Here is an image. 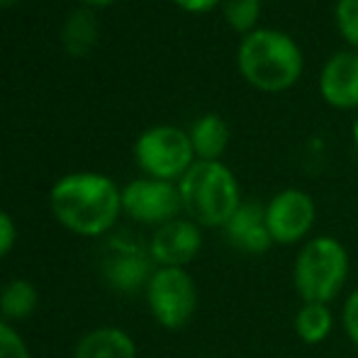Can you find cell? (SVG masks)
Here are the masks:
<instances>
[{
	"label": "cell",
	"mask_w": 358,
	"mask_h": 358,
	"mask_svg": "<svg viewBox=\"0 0 358 358\" xmlns=\"http://www.w3.org/2000/svg\"><path fill=\"white\" fill-rule=\"evenodd\" d=\"M190 144L200 161H220L229 144V127L217 115H203L190 129Z\"/></svg>",
	"instance_id": "5bb4252c"
},
{
	"label": "cell",
	"mask_w": 358,
	"mask_h": 358,
	"mask_svg": "<svg viewBox=\"0 0 358 358\" xmlns=\"http://www.w3.org/2000/svg\"><path fill=\"white\" fill-rule=\"evenodd\" d=\"M178 8L188 10V13H208V10H213L220 0H173Z\"/></svg>",
	"instance_id": "603a6c76"
},
{
	"label": "cell",
	"mask_w": 358,
	"mask_h": 358,
	"mask_svg": "<svg viewBox=\"0 0 358 358\" xmlns=\"http://www.w3.org/2000/svg\"><path fill=\"white\" fill-rule=\"evenodd\" d=\"M0 358H32L24 339L5 320H0Z\"/></svg>",
	"instance_id": "ffe728a7"
},
{
	"label": "cell",
	"mask_w": 358,
	"mask_h": 358,
	"mask_svg": "<svg viewBox=\"0 0 358 358\" xmlns=\"http://www.w3.org/2000/svg\"><path fill=\"white\" fill-rule=\"evenodd\" d=\"M334 329V315L331 307L324 302H302V307L295 315V331L305 344L315 346L329 339Z\"/></svg>",
	"instance_id": "2e32d148"
},
{
	"label": "cell",
	"mask_w": 358,
	"mask_h": 358,
	"mask_svg": "<svg viewBox=\"0 0 358 358\" xmlns=\"http://www.w3.org/2000/svg\"><path fill=\"white\" fill-rule=\"evenodd\" d=\"M134 159L149 178L173 183L176 178H183L195 164V151L190 144V134L171 124H159L146 129L137 139Z\"/></svg>",
	"instance_id": "5b68a950"
},
{
	"label": "cell",
	"mask_w": 358,
	"mask_h": 358,
	"mask_svg": "<svg viewBox=\"0 0 358 358\" xmlns=\"http://www.w3.org/2000/svg\"><path fill=\"white\" fill-rule=\"evenodd\" d=\"M320 90L331 108H358V49L334 54L324 64L320 76Z\"/></svg>",
	"instance_id": "7c38bea8"
},
{
	"label": "cell",
	"mask_w": 358,
	"mask_h": 358,
	"mask_svg": "<svg viewBox=\"0 0 358 358\" xmlns=\"http://www.w3.org/2000/svg\"><path fill=\"white\" fill-rule=\"evenodd\" d=\"M208 358H217V356H208Z\"/></svg>",
	"instance_id": "4316f807"
},
{
	"label": "cell",
	"mask_w": 358,
	"mask_h": 358,
	"mask_svg": "<svg viewBox=\"0 0 358 358\" xmlns=\"http://www.w3.org/2000/svg\"><path fill=\"white\" fill-rule=\"evenodd\" d=\"M100 271L105 283L113 290L137 292L149 285L156 264L149 254V246H142L139 241L120 234L105 244Z\"/></svg>",
	"instance_id": "52a82bcc"
},
{
	"label": "cell",
	"mask_w": 358,
	"mask_h": 358,
	"mask_svg": "<svg viewBox=\"0 0 358 358\" xmlns=\"http://www.w3.org/2000/svg\"><path fill=\"white\" fill-rule=\"evenodd\" d=\"M354 139H356V146H358V117H356V124H354Z\"/></svg>",
	"instance_id": "484cf974"
},
{
	"label": "cell",
	"mask_w": 358,
	"mask_h": 358,
	"mask_svg": "<svg viewBox=\"0 0 358 358\" xmlns=\"http://www.w3.org/2000/svg\"><path fill=\"white\" fill-rule=\"evenodd\" d=\"M15 241H17L15 220L5 213V210H0V259H5V256L15 249Z\"/></svg>",
	"instance_id": "7402d4cb"
},
{
	"label": "cell",
	"mask_w": 358,
	"mask_h": 358,
	"mask_svg": "<svg viewBox=\"0 0 358 358\" xmlns=\"http://www.w3.org/2000/svg\"><path fill=\"white\" fill-rule=\"evenodd\" d=\"M178 193L183 213L198 227H224L244 203L234 173L222 161H195Z\"/></svg>",
	"instance_id": "3957f363"
},
{
	"label": "cell",
	"mask_w": 358,
	"mask_h": 358,
	"mask_svg": "<svg viewBox=\"0 0 358 358\" xmlns=\"http://www.w3.org/2000/svg\"><path fill=\"white\" fill-rule=\"evenodd\" d=\"M261 15V0H224V20L234 32L251 34Z\"/></svg>",
	"instance_id": "ac0fdd59"
},
{
	"label": "cell",
	"mask_w": 358,
	"mask_h": 358,
	"mask_svg": "<svg viewBox=\"0 0 358 358\" xmlns=\"http://www.w3.org/2000/svg\"><path fill=\"white\" fill-rule=\"evenodd\" d=\"M98 42V22L88 10L71 13L64 24V47L71 57H85Z\"/></svg>",
	"instance_id": "e0dca14e"
},
{
	"label": "cell",
	"mask_w": 358,
	"mask_h": 358,
	"mask_svg": "<svg viewBox=\"0 0 358 358\" xmlns=\"http://www.w3.org/2000/svg\"><path fill=\"white\" fill-rule=\"evenodd\" d=\"M336 27L354 49H358V0L336 3Z\"/></svg>",
	"instance_id": "d6986e66"
},
{
	"label": "cell",
	"mask_w": 358,
	"mask_h": 358,
	"mask_svg": "<svg viewBox=\"0 0 358 358\" xmlns=\"http://www.w3.org/2000/svg\"><path fill=\"white\" fill-rule=\"evenodd\" d=\"M146 290L154 320L164 329H183L198 310V285L185 268H156Z\"/></svg>",
	"instance_id": "8992f818"
},
{
	"label": "cell",
	"mask_w": 358,
	"mask_h": 358,
	"mask_svg": "<svg viewBox=\"0 0 358 358\" xmlns=\"http://www.w3.org/2000/svg\"><path fill=\"white\" fill-rule=\"evenodd\" d=\"M39 305V292L27 278H13L0 290V315L5 322H24Z\"/></svg>",
	"instance_id": "9a60e30c"
},
{
	"label": "cell",
	"mask_w": 358,
	"mask_h": 358,
	"mask_svg": "<svg viewBox=\"0 0 358 358\" xmlns=\"http://www.w3.org/2000/svg\"><path fill=\"white\" fill-rule=\"evenodd\" d=\"M183 210L180 205L178 185L169 180L156 178H139L124 185L122 190V213L142 224H166L176 220Z\"/></svg>",
	"instance_id": "ba28073f"
},
{
	"label": "cell",
	"mask_w": 358,
	"mask_h": 358,
	"mask_svg": "<svg viewBox=\"0 0 358 358\" xmlns=\"http://www.w3.org/2000/svg\"><path fill=\"white\" fill-rule=\"evenodd\" d=\"M20 3V0H0V8H10V5Z\"/></svg>",
	"instance_id": "d4e9b609"
},
{
	"label": "cell",
	"mask_w": 358,
	"mask_h": 358,
	"mask_svg": "<svg viewBox=\"0 0 358 358\" xmlns=\"http://www.w3.org/2000/svg\"><path fill=\"white\" fill-rule=\"evenodd\" d=\"M203 249V234L193 220H171L156 227L149 241V254L156 268H185Z\"/></svg>",
	"instance_id": "30bf717a"
},
{
	"label": "cell",
	"mask_w": 358,
	"mask_h": 358,
	"mask_svg": "<svg viewBox=\"0 0 358 358\" xmlns=\"http://www.w3.org/2000/svg\"><path fill=\"white\" fill-rule=\"evenodd\" d=\"M59 224L78 236H103L122 213V190L100 173H71L57 180L49 193Z\"/></svg>",
	"instance_id": "6da1fadb"
},
{
	"label": "cell",
	"mask_w": 358,
	"mask_h": 358,
	"mask_svg": "<svg viewBox=\"0 0 358 358\" xmlns=\"http://www.w3.org/2000/svg\"><path fill=\"white\" fill-rule=\"evenodd\" d=\"M317 220V205L305 190L287 188L271 198L266 205V222L273 244H297L312 231Z\"/></svg>",
	"instance_id": "9c48e42d"
},
{
	"label": "cell",
	"mask_w": 358,
	"mask_h": 358,
	"mask_svg": "<svg viewBox=\"0 0 358 358\" xmlns=\"http://www.w3.org/2000/svg\"><path fill=\"white\" fill-rule=\"evenodd\" d=\"M83 3H88V5H110V3H115V0H83Z\"/></svg>",
	"instance_id": "cb8c5ba5"
},
{
	"label": "cell",
	"mask_w": 358,
	"mask_h": 358,
	"mask_svg": "<svg viewBox=\"0 0 358 358\" xmlns=\"http://www.w3.org/2000/svg\"><path fill=\"white\" fill-rule=\"evenodd\" d=\"M73 358H137V344L120 327H98L80 336Z\"/></svg>",
	"instance_id": "4fadbf2b"
},
{
	"label": "cell",
	"mask_w": 358,
	"mask_h": 358,
	"mask_svg": "<svg viewBox=\"0 0 358 358\" xmlns=\"http://www.w3.org/2000/svg\"><path fill=\"white\" fill-rule=\"evenodd\" d=\"M236 64L241 76L264 93H283L292 88L305 66L295 39L266 27H256L241 39Z\"/></svg>",
	"instance_id": "7a4b0ae2"
},
{
	"label": "cell",
	"mask_w": 358,
	"mask_h": 358,
	"mask_svg": "<svg viewBox=\"0 0 358 358\" xmlns=\"http://www.w3.org/2000/svg\"><path fill=\"white\" fill-rule=\"evenodd\" d=\"M341 324H344V331L351 339V344L358 346V290L346 297L344 310H341Z\"/></svg>",
	"instance_id": "44dd1931"
},
{
	"label": "cell",
	"mask_w": 358,
	"mask_h": 358,
	"mask_svg": "<svg viewBox=\"0 0 358 358\" xmlns=\"http://www.w3.org/2000/svg\"><path fill=\"white\" fill-rule=\"evenodd\" d=\"M222 229H224L231 249L246 256L266 254L273 246L268 222H266V208L259 203H241L239 210L231 215V220Z\"/></svg>",
	"instance_id": "8fae6325"
},
{
	"label": "cell",
	"mask_w": 358,
	"mask_h": 358,
	"mask_svg": "<svg viewBox=\"0 0 358 358\" xmlns=\"http://www.w3.org/2000/svg\"><path fill=\"white\" fill-rule=\"evenodd\" d=\"M349 251L334 236H315L300 249L292 268L295 290L302 302L329 305L349 278Z\"/></svg>",
	"instance_id": "277c9868"
}]
</instances>
